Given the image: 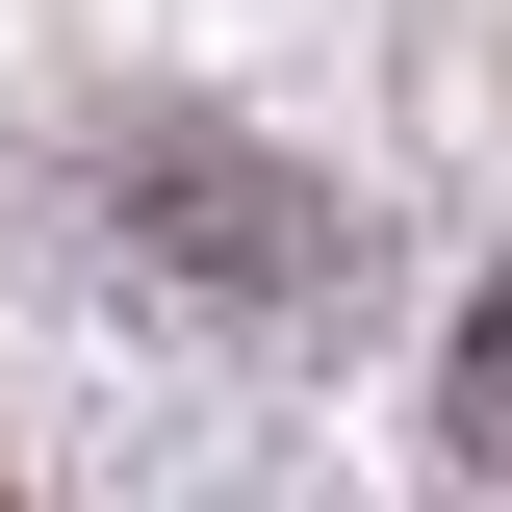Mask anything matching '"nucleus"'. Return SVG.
Listing matches in <instances>:
<instances>
[{"label": "nucleus", "mask_w": 512, "mask_h": 512, "mask_svg": "<svg viewBox=\"0 0 512 512\" xmlns=\"http://www.w3.org/2000/svg\"><path fill=\"white\" fill-rule=\"evenodd\" d=\"M461 512H512V282L461 308Z\"/></svg>", "instance_id": "f257e3e1"}]
</instances>
